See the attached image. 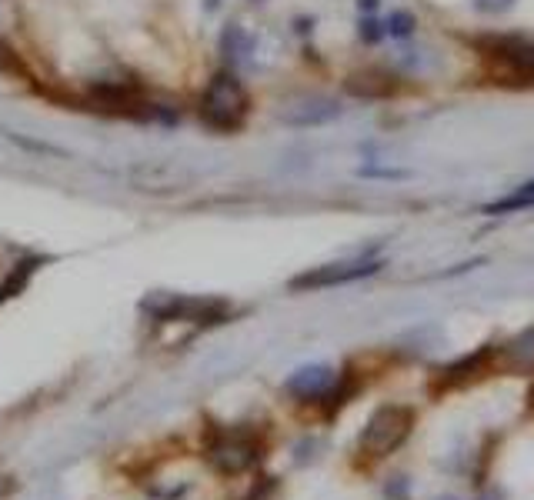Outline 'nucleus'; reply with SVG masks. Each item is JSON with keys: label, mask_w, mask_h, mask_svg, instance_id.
I'll return each mask as SVG.
<instances>
[{"label": "nucleus", "mask_w": 534, "mask_h": 500, "mask_svg": "<svg viewBox=\"0 0 534 500\" xmlns=\"http://www.w3.org/2000/svg\"><path fill=\"white\" fill-rule=\"evenodd\" d=\"M247 110H251V100H247V90L241 80L234 74H217L207 84L197 114H201L204 127L217 130V134H234V130L244 127Z\"/></svg>", "instance_id": "obj_1"}, {"label": "nucleus", "mask_w": 534, "mask_h": 500, "mask_svg": "<svg viewBox=\"0 0 534 500\" xmlns=\"http://www.w3.org/2000/svg\"><path fill=\"white\" fill-rule=\"evenodd\" d=\"M414 427L411 407H381L378 414L368 420L361 434V450L368 457H388L391 450H398L408 440Z\"/></svg>", "instance_id": "obj_2"}, {"label": "nucleus", "mask_w": 534, "mask_h": 500, "mask_svg": "<svg viewBox=\"0 0 534 500\" xmlns=\"http://www.w3.org/2000/svg\"><path fill=\"white\" fill-rule=\"evenodd\" d=\"M378 270V264H371V260H351V264H328V267H318V270H308V274L294 277L291 287L294 290H321V287H334V284H348V280H358V277H368Z\"/></svg>", "instance_id": "obj_3"}, {"label": "nucleus", "mask_w": 534, "mask_h": 500, "mask_svg": "<svg viewBox=\"0 0 534 500\" xmlns=\"http://www.w3.org/2000/svg\"><path fill=\"white\" fill-rule=\"evenodd\" d=\"M491 54L504 67V74L514 77L518 84L534 80V44H528V40H498Z\"/></svg>", "instance_id": "obj_4"}, {"label": "nucleus", "mask_w": 534, "mask_h": 500, "mask_svg": "<svg viewBox=\"0 0 534 500\" xmlns=\"http://www.w3.org/2000/svg\"><path fill=\"white\" fill-rule=\"evenodd\" d=\"M257 450L251 440L244 437H224L221 444L211 447V464L217 470H224V474H241V470H247L254 464Z\"/></svg>", "instance_id": "obj_5"}, {"label": "nucleus", "mask_w": 534, "mask_h": 500, "mask_svg": "<svg viewBox=\"0 0 534 500\" xmlns=\"http://www.w3.org/2000/svg\"><path fill=\"white\" fill-rule=\"evenodd\" d=\"M338 114H341V107L334 104V100L314 97V100H301V104L288 107L281 114V120L284 124H294V127H311V124H328V120H334Z\"/></svg>", "instance_id": "obj_6"}, {"label": "nucleus", "mask_w": 534, "mask_h": 500, "mask_svg": "<svg viewBox=\"0 0 534 500\" xmlns=\"http://www.w3.org/2000/svg\"><path fill=\"white\" fill-rule=\"evenodd\" d=\"M331 387H334V374H331L328 367H304V370H298V374L288 380V390H291V394H298V397H304V400L324 397Z\"/></svg>", "instance_id": "obj_7"}, {"label": "nucleus", "mask_w": 534, "mask_h": 500, "mask_svg": "<svg viewBox=\"0 0 534 500\" xmlns=\"http://www.w3.org/2000/svg\"><path fill=\"white\" fill-rule=\"evenodd\" d=\"M521 207H534V180H531V184L518 187L514 194L494 200V204L488 207V214H508V210H521Z\"/></svg>", "instance_id": "obj_8"}, {"label": "nucleus", "mask_w": 534, "mask_h": 500, "mask_svg": "<svg viewBox=\"0 0 534 500\" xmlns=\"http://www.w3.org/2000/svg\"><path fill=\"white\" fill-rule=\"evenodd\" d=\"M34 274V260H27V264H21L14 270L11 277L4 280V284H0V304H4V300H11L17 290H24V284H27V277Z\"/></svg>", "instance_id": "obj_9"}, {"label": "nucleus", "mask_w": 534, "mask_h": 500, "mask_svg": "<svg viewBox=\"0 0 534 500\" xmlns=\"http://www.w3.org/2000/svg\"><path fill=\"white\" fill-rule=\"evenodd\" d=\"M478 10H488V14H498V10H508L514 0H474Z\"/></svg>", "instance_id": "obj_10"}, {"label": "nucleus", "mask_w": 534, "mask_h": 500, "mask_svg": "<svg viewBox=\"0 0 534 500\" xmlns=\"http://www.w3.org/2000/svg\"><path fill=\"white\" fill-rule=\"evenodd\" d=\"M388 30H391V34L404 37V34H408V30H411V17H408V14H398V17H394L391 24H388Z\"/></svg>", "instance_id": "obj_11"}]
</instances>
